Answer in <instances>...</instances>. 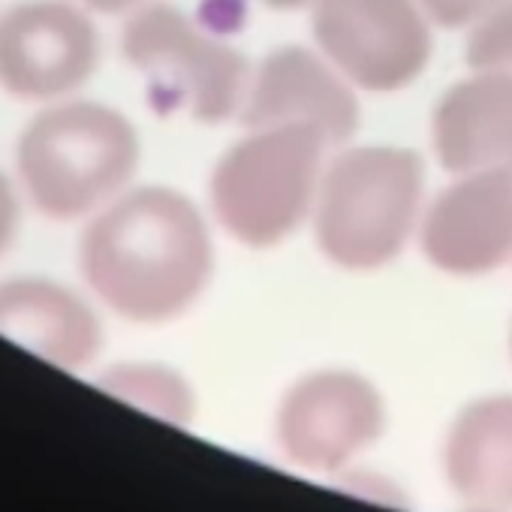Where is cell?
Instances as JSON below:
<instances>
[{
  "label": "cell",
  "instance_id": "11",
  "mask_svg": "<svg viewBox=\"0 0 512 512\" xmlns=\"http://www.w3.org/2000/svg\"><path fill=\"white\" fill-rule=\"evenodd\" d=\"M0 335L67 371L94 362L103 344L94 308L49 278L0 281Z\"/></svg>",
  "mask_w": 512,
  "mask_h": 512
},
{
  "label": "cell",
  "instance_id": "5",
  "mask_svg": "<svg viewBox=\"0 0 512 512\" xmlns=\"http://www.w3.org/2000/svg\"><path fill=\"white\" fill-rule=\"evenodd\" d=\"M121 52L160 94L199 121H226L244 106L247 64L226 43L208 37L181 10L148 4L130 13Z\"/></svg>",
  "mask_w": 512,
  "mask_h": 512
},
{
  "label": "cell",
  "instance_id": "3",
  "mask_svg": "<svg viewBox=\"0 0 512 512\" xmlns=\"http://www.w3.org/2000/svg\"><path fill=\"white\" fill-rule=\"evenodd\" d=\"M419 154L362 145L338 154L317 190V244L350 272H374L404 250L422 205Z\"/></svg>",
  "mask_w": 512,
  "mask_h": 512
},
{
  "label": "cell",
  "instance_id": "8",
  "mask_svg": "<svg viewBox=\"0 0 512 512\" xmlns=\"http://www.w3.org/2000/svg\"><path fill=\"white\" fill-rule=\"evenodd\" d=\"M428 263L455 278H479L512 256V175H458L422 220Z\"/></svg>",
  "mask_w": 512,
  "mask_h": 512
},
{
  "label": "cell",
  "instance_id": "4",
  "mask_svg": "<svg viewBox=\"0 0 512 512\" xmlns=\"http://www.w3.org/2000/svg\"><path fill=\"white\" fill-rule=\"evenodd\" d=\"M326 139L308 124L256 127L235 142L211 175L220 226L247 247H275L317 202Z\"/></svg>",
  "mask_w": 512,
  "mask_h": 512
},
{
  "label": "cell",
  "instance_id": "7",
  "mask_svg": "<svg viewBox=\"0 0 512 512\" xmlns=\"http://www.w3.org/2000/svg\"><path fill=\"white\" fill-rule=\"evenodd\" d=\"M100 64V37L76 0H22L0 13V91L25 103L70 100Z\"/></svg>",
  "mask_w": 512,
  "mask_h": 512
},
{
  "label": "cell",
  "instance_id": "12",
  "mask_svg": "<svg viewBox=\"0 0 512 512\" xmlns=\"http://www.w3.org/2000/svg\"><path fill=\"white\" fill-rule=\"evenodd\" d=\"M434 151L455 175H512V76L476 73L452 85L434 112Z\"/></svg>",
  "mask_w": 512,
  "mask_h": 512
},
{
  "label": "cell",
  "instance_id": "18",
  "mask_svg": "<svg viewBox=\"0 0 512 512\" xmlns=\"http://www.w3.org/2000/svg\"><path fill=\"white\" fill-rule=\"evenodd\" d=\"M79 7H85L88 13H103V16H121V13H136L142 7H148L151 0H76Z\"/></svg>",
  "mask_w": 512,
  "mask_h": 512
},
{
  "label": "cell",
  "instance_id": "1",
  "mask_svg": "<svg viewBox=\"0 0 512 512\" xmlns=\"http://www.w3.org/2000/svg\"><path fill=\"white\" fill-rule=\"evenodd\" d=\"M91 293L130 323L181 317L205 290L214 250L199 208L169 187H136L100 208L79 241Z\"/></svg>",
  "mask_w": 512,
  "mask_h": 512
},
{
  "label": "cell",
  "instance_id": "14",
  "mask_svg": "<svg viewBox=\"0 0 512 512\" xmlns=\"http://www.w3.org/2000/svg\"><path fill=\"white\" fill-rule=\"evenodd\" d=\"M100 386L109 395L169 422H187L193 410L184 380L160 365H118L103 374Z\"/></svg>",
  "mask_w": 512,
  "mask_h": 512
},
{
  "label": "cell",
  "instance_id": "2",
  "mask_svg": "<svg viewBox=\"0 0 512 512\" xmlns=\"http://www.w3.org/2000/svg\"><path fill=\"white\" fill-rule=\"evenodd\" d=\"M139 166V136L112 106L58 100L28 121L16 145V175L49 220L94 217L121 196Z\"/></svg>",
  "mask_w": 512,
  "mask_h": 512
},
{
  "label": "cell",
  "instance_id": "16",
  "mask_svg": "<svg viewBox=\"0 0 512 512\" xmlns=\"http://www.w3.org/2000/svg\"><path fill=\"white\" fill-rule=\"evenodd\" d=\"M503 4L506 0H419V7L425 10L431 25H440L446 31L473 28Z\"/></svg>",
  "mask_w": 512,
  "mask_h": 512
},
{
  "label": "cell",
  "instance_id": "17",
  "mask_svg": "<svg viewBox=\"0 0 512 512\" xmlns=\"http://www.w3.org/2000/svg\"><path fill=\"white\" fill-rule=\"evenodd\" d=\"M19 229V199H16V187L7 178V172L0 169V256H4L16 238Z\"/></svg>",
  "mask_w": 512,
  "mask_h": 512
},
{
  "label": "cell",
  "instance_id": "10",
  "mask_svg": "<svg viewBox=\"0 0 512 512\" xmlns=\"http://www.w3.org/2000/svg\"><path fill=\"white\" fill-rule=\"evenodd\" d=\"M241 121L250 130L308 124L326 145H338L356 133L359 103L329 58L323 61L302 46H287L256 67L244 94Z\"/></svg>",
  "mask_w": 512,
  "mask_h": 512
},
{
  "label": "cell",
  "instance_id": "9",
  "mask_svg": "<svg viewBox=\"0 0 512 512\" xmlns=\"http://www.w3.org/2000/svg\"><path fill=\"white\" fill-rule=\"evenodd\" d=\"M383 425L377 389L350 371H320L299 380L278 416V434L290 458L308 467H338L362 452Z\"/></svg>",
  "mask_w": 512,
  "mask_h": 512
},
{
  "label": "cell",
  "instance_id": "13",
  "mask_svg": "<svg viewBox=\"0 0 512 512\" xmlns=\"http://www.w3.org/2000/svg\"><path fill=\"white\" fill-rule=\"evenodd\" d=\"M446 470L467 500L512 506V398L476 401L455 419Z\"/></svg>",
  "mask_w": 512,
  "mask_h": 512
},
{
  "label": "cell",
  "instance_id": "6",
  "mask_svg": "<svg viewBox=\"0 0 512 512\" xmlns=\"http://www.w3.org/2000/svg\"><path fill=\"white\" fill-rule=\"evenodd\" d=\"M314 37L350 85L374 94L413 85L431 58L419 0H317Z\"/></svg>",
  "mask_w": 512,
  "mask_h": 512
},
{
  "label": "cell",
  "instance_id": "15",
  "mask_svg": "<svg viewBox=\"0 0 512 512\" xmlns=\"http://www.w3.org/2000/svg\"><path fill=\"white\" fill-rule=\"evenodd\" d=\"M467 64L476 73L512 76V0L473 25L467 40Z\"/></svg>",
  "mask_w": 512,
  "mask_h": 512
},
{
  "label": "cell",
  "instance_id": "19",
  "mask_svg": "<svg viewBox=\"0 0 512 512\" xmlns=\"http://www.w3.org/2000/svg\"><path fill=\"white\" fill-rule=\"evenodd\" d=\"M275 10H302V7H314L317 0H266Z\"/></svg>",
  "mask_w": 512,
  "mask_h": 512
}]
</instances>
